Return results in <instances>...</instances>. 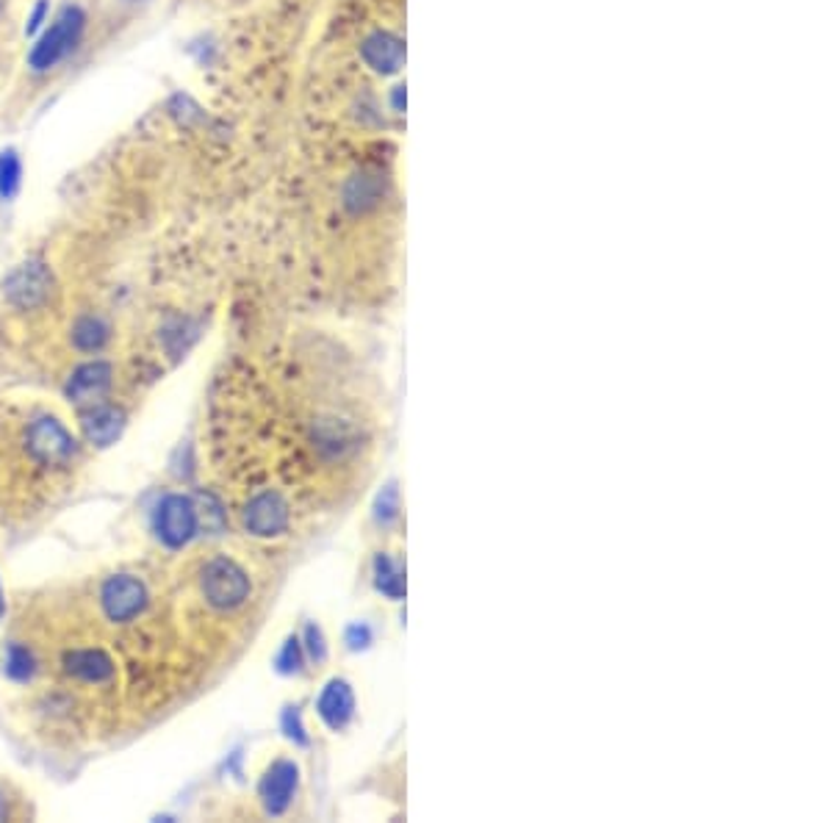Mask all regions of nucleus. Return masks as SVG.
I'll use <instances>...</instances> for the list:
<instances>
[{"label":"nucleus","instance_id":"1","mask_svg":"<svg viewBox=\"0 0 831 823\" xmlns=\"http://www.w3.org/2000/svg\"><path fill=\"white\" fill-rule=\"evenodd\" d=\"M87 28V14L78 6H64L50 22L48 31L37 39V44L28 53V67L33 72H48L50 67L59 64L64 55H70L78 48Z\"/></svg>","mask_w":831,"mask_h":823},{"label":"nucleus","instance_id":"2","mask_svg":"<svg viewBox=\"0 0 831 823\" xmlns=\"http://www.w3.org/2000/svg\"><path fill=\"white\" fill-rule=\"evenodd\" d=\"M200 588H203V597L211 608L233 610L250 597V577L231 558H214L203 566Z\"/></svg>","mask_w":831,"mask_h":823},{"label":"nucleus","instance_id":"3","mask_svg":"<svg viewBox=\"0 0 831 823\" xmlns=\"http://www.w3.org/2000/svg\"><path fill=\"white\" fill-rule=\"evenodd\" d=\"M26 447L31 458L42 466H67L75 458V438L55 416H39L26 433Z\"/></svg>","mask_w":831,"mask_h":823},{"label":"nucleus","instance_id":"4","mask_svg":"<svg viewBox=\"0 0 831 823\" xmlns=\"http://www.w3.org/2000/svg\"><path fill=\"white\" fill-rule=\"evenodd\" d=\"M100 608L105 619L114 624H128L148 608V588L139 577L116 575L109 577L100 588Z\"/></svg>","mask_w":831,"mask_h":823},{"label":"nucleus","instance_id":"5","mask_svg":"<svg viewBox=\"0 0 831 823\" xmlns=\"http://www.w3.org/2000/svg\"><path fill=\"white\" fill-rule=\"evenodd\" d=\"M6 297L22 311H37L53 297V275L42 261H26L6 277Z\"/></svg>","mask_w":831,"mask_h":823},{"label":"nucleus","instance_id":"6","mask_svg":"<svg viewBox=\"0 0 831 823\" xmlns=\"http://www.w3.org/2000/svg\"><path fill=\"white\" fill-rule=\"evenodd\" d=\"M155 532L170 549H181L197 532V505L183 494H170L155 510Z\"/></svg>","mask_w":831,"mask_h":823},{"label":"nucleus","instance_id":"7","mask_svg":"<svg viewBox=\"0 0 831 823\" xmlns=\"http://www.w3.org/2000/svg\"><path fill=\"white\" fill-rule=\"evenodd\" d=\"M111 364H105V360H89V364H81L78 366L75 372H72V377L67 380V397H70V403L75 405H94L100 403V399L105 397V392L111 388Z\"/></svg>","mask_w":831,"mask_h":823},{"label":"nucleus","instance_id":"8","mask_svg":"<svg viewBox=\"0 0 831 823\" xmlns=\"http://www.w3.org/2000/svg\"><path fill=\"white\" fill-rule=\"evenodd\" d=\"M244 527H247L253 536L261 538L281 536L288 527V508L281 499V494H259V497L247 505V510H244Z\"/></svg>","mask_w":831,"mask_h":823},{"label":"nucleus","instance_id":"9","mask_svg":"<svg viewBox=\"0 0 831 823\" xmlns=\"http://www.w3.org/2000/svg\"><path fill=\"white\" fill-rule=\"evenodd\" d=\"M122 427H125V414L114 405L94 403L87 410H81V430L92 447H109L120 438Z\"/></svg>","mask_w":831,"mask_h":823},{"label":"nucleus","instance_id":"10","mask_svg":"<svg viewBox=\"0 0 831 823\" xmlns=\"http://www.w3.org/2000/svg\"><path fill=\"white\" fill-rule=\"evenodd\" d=\"M297 765L292 760H277L270 771H266L264 782H261V799H264V807L272 815H281L283 810L292 804L294 791H297Z\"/></svg>","mask_w":831,"mask_h":823},{"label":"nucleus","instance_id":"11","mask_svg":"<svg viewBox=\"0 0 831 823\" xmlns=\"http://www.w3.org/2000/svg\"><path fill=\"white\" fill-rule=\"evenodd\" d=\"M64 671L81 682H105L114 677V663L103 649H72L64 654Z\"/></svg>","mask_w":831,"mask_h":823},{"label":"nucleus","instance_id":"12","mask_svg":"<svg viewBox=\"0 0 831 823\" xmlns=\"http://www.w3.org/2000/svg\"><path fill=\"white\" fill-rule=\"evenodd\" d=\"M316 710H320L322 721H325L331 730H342V727H347V721L353 719V710H355V699L347 682L344 680L327 682L320 702H316Z\"/></svg>","mask_w":831,"mask_h":823},{"label":"nucleus","instance_id":"13","mask_svg":"<svg viewBox=\"0 0 831 823\" xmlns=\"http://www.w3.org/2000/svg\"><path fill=\"white\" fill-rule=\"evenodd\" d=\"M364 61L377 72H397L405 59V48L394 33L377 31L364 42Z\"/></svg>","mask_w":831,"mask_h":823},{"label":"nucleus","instance_id":"14","mask_svg":"<svg viewBox=\"0 0 831 823\" xmlns=\"http://www.w3.org/2000/svg\"><path fill=\"white\" fill-rule=\"evenodd\" d=\"M111 336V327L105 325L100 316H81L72 325V344H75L81 353H98L105 347Z\"/></svg>","mask_w":831,"mask_h":823},{"label":"nucleus","instance_id":"15","mask_svg":"<svg viewBox=\"0 0 831 823\" xmlns=\"http://www.w3.org/2000/svg\"><path fill=\"white\" fill-rule=\"evenodd\" d=\"M20 177H22V164H20V159H17L14 150L0 153V197L3 200L14 197V192L20 189Z\"/></svg>","mask_w":831,"mask_h":823},{"label":"nucleus","instance_id":"16","mask_svg":"<svg viewBox=\"0 0 831 823\" xmlns=\"http://www.w3.org/2000/svg\"><path fill=\"white\" fill-rule=\"evenodd\" d=\"M6 674L14 682H28L33 677V654L20 643H11L6 654Z\"/></svg>","mask_w":831,"mask_h":823},{"label":"nucleus","instance_id":"17","mask_svg":"<svg viewBox=\"0 0 831 823\" xmlns=\"http://www.w3.org/2000/svg\"><path fill=\"white\" fill-rule=\"evenodd\" d=\"M377 588L383 593H388V597H399L403 593V577H399V571L392 569V560L386 555L377 558Z\"/></svg>","mask_w":831,"mask_h":823},{"label":"nucleus","instance_id":"18","mask_svg":"<svg viewBox=\"0 0 831 823\" xmlns=\"http://www.w3.org/2000/svg\"><path fill=\"white\" fill-rule=\"evenodd\" d=\"M277 665H281L283 674H294V671H300V665H303V649H300L297 638L286 641L281 658H277Z\"/></svg>","mask_w":831,"mask_h":823},{"label":"nucleus","instance_id":"19","mask_svg":"<svg viewBox=\"0 0 831 823\" xmlns=\"http://www.w3.org/2000/svg\"><path fill=\"white\" fill-rule=\"evenodd\" d=\"M308 652H311V658L320 660V663H322V660H325V654H327L325 638H322L320 627H314V624L308 627Z\"/></svg>","mask_w":831,"mask_h":823},{"label":"nucleus","instance_id":"20","mask_svg":"<svg viewBox=\"0 0 831 823\" xmlns=\"http://www.w3.org/2000/svg\"><path fill=\"white\" fill-rule=\"evenodd\" d=\"M44 17H48V0H39V3L33 6L31 17H28V22H26V33H28V37H31V33H37L39 28H42Z\"/></svg>","mask_w":831,"mask_h":823},{"label":"nucleus","instance_id":"21","mask_svg":"<svg viewBox=\"0 0 831 823\" xmlns=\"http://www.w3.org/2000/svg\"><path fill=\"white\" fill-rule=\"evenodd\" d=\"M283 727H286V735L288 738H294V741L305 743L303 727H300V715L294 713V710H286V715H283Z\"/></svg>","mask_w":831,"mask_h":823},{"label":"nucleus","instance_id":"22","mask_svg":"<svg viewBox=\"0 0 831 823\" xmlns=\"http://www.w3.org/2000/svg\"><path fill=\"white\" fill-rule=\"evenodd\" d=\"M366 643H369V630H366V627H353V630H349V647L361 649L366 647Z\"/></svg>","mask_w":831,"mask_h":823},{"label":"nucleus","instance_id":"23","mask_svg":"<svg viewBox=\"0 0 831 823\" xmlns=\"http://www.w3.org/2000/svg\"><path fill=\"white\" fill-rule=\"evenodd\" d=\"M3 819H6V799H3V793H0V821Z\"/></svg>","mask_w":831,"mask_h":823},{"label":"nucleus","instance_id":"24","mask_svg":"<svg viewBox=\"0 0 831 823\" xmlns=\"http://www.w3.org/2000/svg\"><path fill=\"white\" fill-rule=\"evenodd\" d=\"M0 616H3V591H0Z\"/></svg>","mask_w":831,"mask_h":823},{"label":"nucleus","instance_id":"25","mask_svg":"<svg viewBox=\"0 0 831 823\" xmlns=\"http://www.w3.org/2000/svg\"><path fill=\"white\" fill-rule=\"evenodd\" d=\"M0 9H3V0H0Z\"/></svg>","mask_w":831,"mask_h":823}]
</instances>
